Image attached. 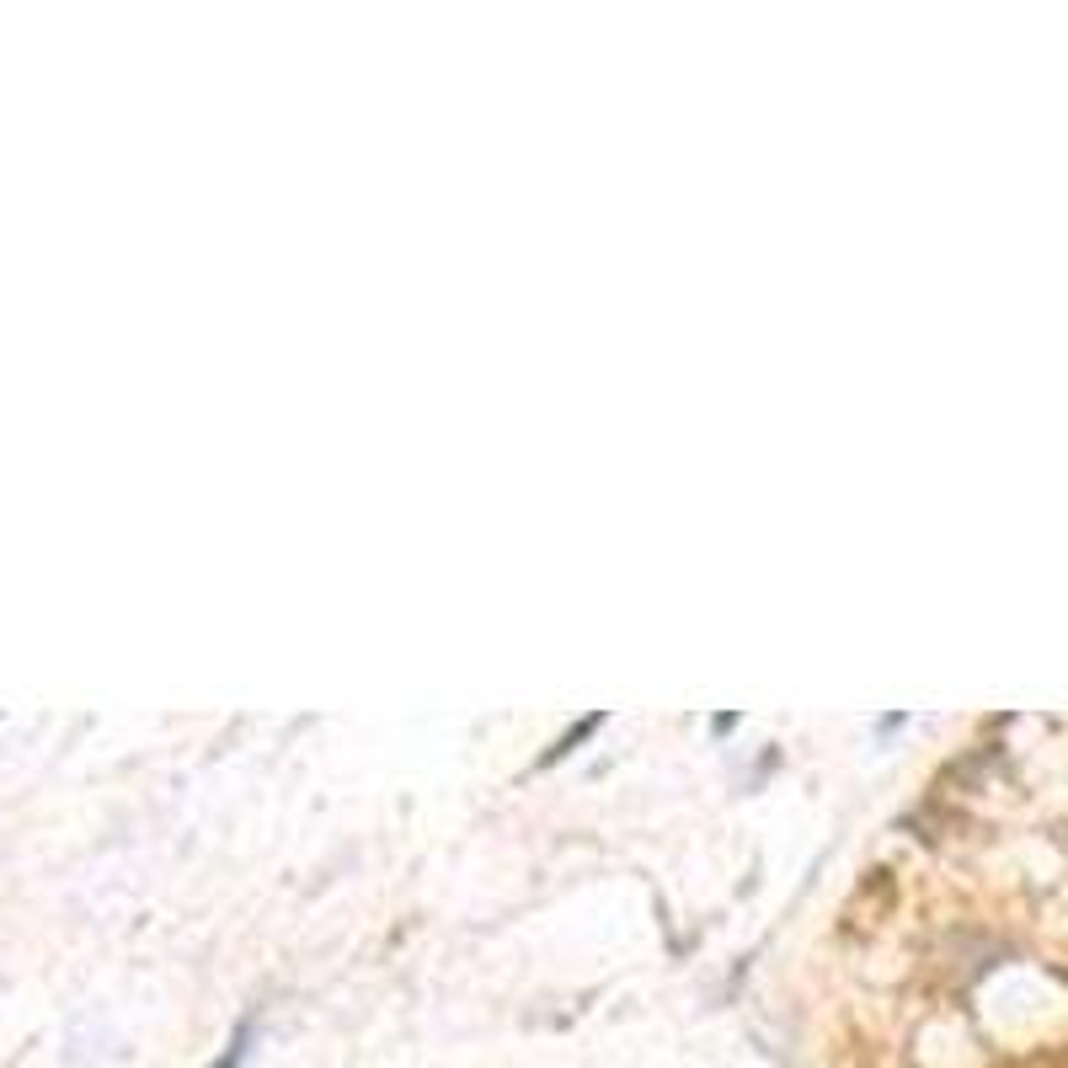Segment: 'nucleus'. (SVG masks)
I'll return each instance as SVG.
<instances>
[{
    "label": "nucleus",
    "instance_id": "nucleus-1",
    "mask_svg": "<svg viewBox=\"0 0 1068 1068\" xmlns=\"http://www.w3.org/2000/svg\"><path fill=\"white\" fill-rule=\"evenodd\" d=\"M599 722H604V716H588V722H577L572 732H567V738H561V742H556V748H550V753H545V764H556V759H567V753H572L577 742H588V738H593V732H599Z\"/></svg>",
    "mask_w": 1068,
    "mask_h": 1068
},
{
    "label": "nucleus",
    "instance_id": "nucleus-2",
    "mask_svg": "<svg viewBox=\"0 0 1068 1068\" xmlns=\"http://www.w3.org/2000/svg\"><path fill=\"white\" fill-rule=\"evenodd\" d=\"M247 1047H251V1026H241L236 1036H230V1047H225V1058L214 1068H241V1058H247Z\"/></svg>",
    "mask_w": 1068,
    "mask_h": 1068
}]
</instances>
